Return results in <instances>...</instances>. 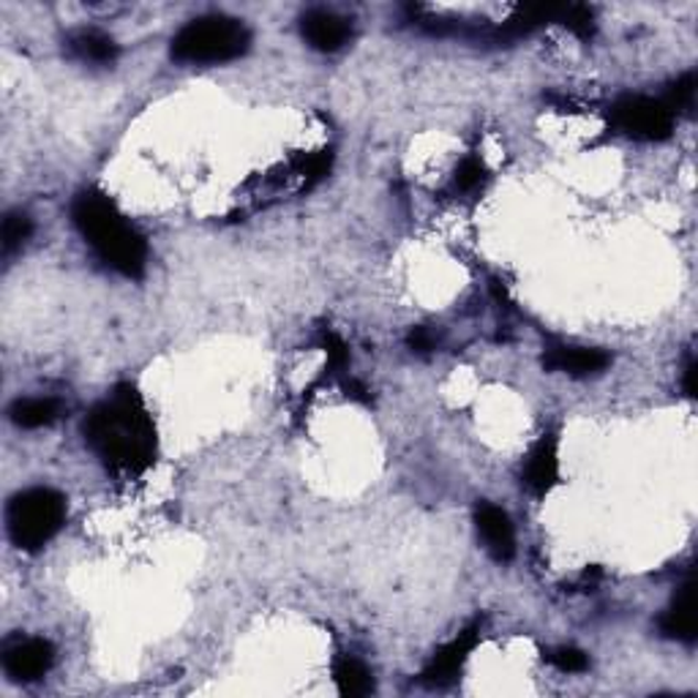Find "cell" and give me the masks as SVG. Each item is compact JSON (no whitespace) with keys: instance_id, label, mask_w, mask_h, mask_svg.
Here are the masks:
<instances>
[{"instance_id":"cell-16","label":"cell","mask_w":698,"mask_h":698,"mask_svg":"<svg viewBox=\"0 0 698 698\" xmlns=\"http://www.w3.org/2000/svg\"><path fill=\"white\" fill-rule=\"evenodd\" d=\"M33 224L25 213H9L3 219V254H11L31 237Z\"/></svg>"},{"instance_id":"cell-3","label":"cell","mask_w":698,"mask_h":698,"mask_svg":"<svg viewBox=\"0 0 698 698\" xmlns=\"http://www.w3.org/2000/svg\"><path fill=\"white\" fill-rule=\"evenodd\" d=\"M252 44V33L241 20L208 14L191 20L172 39V57L180 63H226L241 57Z\"/></svg>"},{"instance_id":"cell-6","label":"cell","mask_w":698,"mask_h":698,"mask_svg":"<svg viewBox=\"0 0 698 698\" xmlns=\"http://www.w3.org/2000/svg\"><path fill=\"white\" fill-rule=\"evenodd\" d=\"M55 663V647L46 638H22L3 653V671L14 683H36Z\"/></svg>"},{"instance_id":"cell-8","label":"cell","mask_w":698,"mask_h":698,"mask_svg":"<svg viewBox=\"0 0 698 698\" xmlns=\"http://www.w3.org/2000/svg\"><path fill=\"white\" fill-rule=\"evenodd\" d=\"M475 642H478V627H467V631L458 633L451 644L440 649L434 655V660L429 663L426 671H423V683L432 685V688H445L453 679L458 677L462 666L467 663L469 653H473Z\"/></svg>"},{"instance_id":"cell-15","label":"cell","mask_w":698,"mask_h":698,"mask_svg":"<svg viewBox=\"0 0 698 698\" xmlns=\"http://www.w3.org/2000/svg\"><path fill=\"white\" fill-rule=\"evenodd\" d=\"M336 685H339V694L349 698H360L369 696L374 690V679H371V671L355 657H341L334 668Z\"/></svg>"},{"instance_id":"cell-18","label":"cell","mask_w":698,"mask_h":698,"mask_svg":"<svg viewBox=\"0 0 698 698\" xmlns=\"http://www.w3.org/2000/svg\"><path fill=\"white\" fill-rule=\"evenodd\" d=\"M666 102V107L671 109L674 115L683 113V109H690L696 102V74H685V77H679L677 83L671 85V93H668V98H663Z\"/></svg>"},{"instance_id":"cell-11","label":"cell","mask_w":698,"mask_h":698,"mask_svg":"<svg viewBox=\"0 0 698 698\" xmlns=\"http://www.w3.org/2000/svg\"><path fill=\"white\" fill-rule=\"evenodd\" d=\"M524 486L535 494H546L560 478V458H557V442L551 436L535 445V451L529 453L527 464H524Z\"/></svg>"},{"instance_id":"cell-12","label":"cell","mask_w":698,"mask_h":698,"mask_svg":"<svg viewBox=\"0 0 698 698\" xmlns=\"http://www.w3.org/2000/svg\"><path fill=\"white\" fill-rule=\"evenodd\" d=\"M660 633L677 642H694L698 633V616H696V592L694 584H685L679 595L674 597L671 606L660 616Z\"/></svg>"},{"instance_id":"cell-13","label":"cell","mask_w":698,"mask_h":698,"mask_svg":"<svg viewBox=\"0 0 698 698\" xmlns=\"http://www.w3.org/2000/svg\"><path fill=\"white\" fill-rule=\"evenodd\" d=\"M68 46H72L74 55L80 61L87 63H113L118 57V44L113 42V36L102 31H77L72 39H68Z\"/></svg>"},{"instance_id":"cell-5","label":"cell","mask_w":698,"mask_h":698,"mask_svg":"<svg viewBox=\"0 0 698 698\" xmlns=\"http://www.w3.org/2000/svg\"><path fill=\"white\" fill-rule=\"evenodd\" d=\"M611 124L625 137L644 139V142H660L674 131V113L663 98L649 96H625L611 107Z\"/></svg>"},{"instance_id":"cell-10","label":"cell","mask_w":698,"mask_h":698,"mask_svg":"<svg viewBox=\"0 0 698 698\" xmlns=\"http://www.w3.org/2000/svg\"><path fill=\"white\" fill-rule=\"evenodd\" d=\"M300 31H304V39L314 50L319 52H336L347 44V39L352 36V25L345 20V17L334 14V11H308L300 22Z\"/></svg>"},{"instance_id":"cell-2","label":"cell","mask_w":698,"mask_h":698,"mask_svg":"<svg viewBox=\"0 0 698 698\" xmlns=\"http://www.w3.org/2000/svg\"><path fill=\"white\" fill-rule=\"evenodd\" d=\"M72 219L93 252L124 276H142L148 262V243L124 219L109 197L98 191H83L72 205Z\"/></svg>"},{"instance_id":"cell-20","label":"cell","mask_w":698,"mask_h":698,"mask_svg":"<svg viewBox=\"0 0 698 698\" xmlns=\"http://www.w3.org/2000/svg\"><path fill=\"white\" fill-rule=\"evenodd\" d=\"M483 174H486V167H483V161L475 159V156H469V159H464L462 165H458L456 186L462 191H473L475 186H478L483 180Z\"/></svg>"},{"instance_id":"cell-21","label":"cell","mask_w":698,"mask_h":698,"mask_svg":"<svg viewBox=\"0 0 698 698\" xmlns=\"http://www.w3.org/2000/svg\"><path fill=\"white\" fill-rule=\"evenodd\" d=\"M406 345L415 349V352H432V349H434V336L429 334L426 328H415L410 334V339H406Z\"/></svg>"},{"instance_id":"cell-14","label":"cell","mask_w":698,"mask_h":698,"mask_svg":"<svg viewBox=\"0 0 698 698\" xmlns=\"http://www.w3.org/2000/svg\"><path fill=\"white\" fill-rule=\"evenodd\" d=\"M57 412H61V406L55 399H20L11 404L9 417L20 429H42L55 421Z\"/></svg>"},{"instance_id":"cell-22","label":"cell","mask_w":698,"mask_h":698,"mask_svg":"<svg viewBox=\"0 0 698 698\" xmlns=\"http://www.w3.org/2000/svg\"><path fill=\"white\" fill-rule=\"evenodd\" d=\"M685 393L696 395V360H690L688 369H685Z\"/></svg>"},{"instance_id":"cell-4","label":"cell","mask_w":698,"mask_h":698,"mask_svg":"<svg viewBox=\"0 0 698 698\" xmlns=\"http://www.w3.org/2000/svg\"><path fill=\"white\" fill-rule=\"evenodd\" d=\"M66 519V499L55 488H28L6 510V527L17 549L39 551L50 543Z\"/></svg>"},{"instance_id":"cell-17","label":"cell","mask_w":698,"mask_h":698,"mask_svg":"<svg viewBox=\"0 0 698 698\" xmlns=\"http://www.w3.org/2000/svg\"><path fill=\"white\" fill-rule=\"evenodd\" d=\"M560 22L570 28L579 39H590L592 31H595V17H592V11L586 6H562Z\"/></svg>"},{"instance_id":"cell-1","label":"cell","mask_w":698,"mask_h":698,"mask_svg":"<svg viewBox=\"0 0 698 698\" xmlns=\"http://www.w3.org/2000/svg\"><path fill=\"white\" fill-rule=\"evenodd\" d=\"M85 436L98 458L120 473H142L154 458V421L131 385L118 388L113 399L87 415Z\"/></svg>"},{"instance_id":"cell-7","label":"cell","mask_w":698,"mask_h":698,"mask_svg":"<svg viewBox=\"0 0 698 698\" xmlns=\"http://www.w3.org/2000/svg\"><path fill=\"white\" fill-rule=\"evenodd\" d=\"M475 524H478V532L486 543L488 554L497 562H510L516 557V532L510 516L503 508L491 503H480L475 510Z\"/></svg>"},{"instance_id":"cell-19","label":"cell","mask_w":698,"mask_h":698,"mask_svg":"<svg viewBox=\"0 0 698 698\" xmlns=\"http://www.w3.org/2000/svg\"><path fill=\"white\" fill-rule=\"evenodd\" d=\"M549 663L565 674H581L590 668V657H586L584 653H581V649H575V647L554 649V653H549Z\"/></svg>"},{"instance_id":"cell-9","label":"cell","mask_w":698,"mask_h":698,"mask_svg":"<svg viewBox=\"0 0 698 698\" xmlns=\"http://www.w3.org/2000/svg\"><path fill=\"white\" fill-rule=\"evenodd\" d=\"M609 355L603 349L592 347H549L543 355V366L549 371H562L570 377H592L601 374L609 366Z\"/></svg>"}]
</instances>
